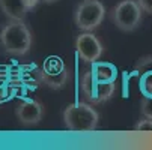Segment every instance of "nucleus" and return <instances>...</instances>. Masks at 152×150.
I'll use <instances>...</instances> for the list:
<instances>
[{"mask_svg":"<svg viewBox=\"0 0 152 150\" xmlns=\"http://www.w3.org/2000/svg\"><path fill=\"white\" fill-rule=\"evenodd\" d=\"M0 44L8 54L21 57L30 51L33 36L23 20H9L0 32Z\"/></svg>","mask_w":152,"mask_h":150,"instance_id":"nucleus-1","label":"nucleus"},{"mask_svg":"<svg viewBox=\"0 0 152 150\" xmlns=\"http://www.w3.org/2000/svg\"><path fill=\"white\" fill-rule=\"evenodd\" d=\"M63 122L72 132H91L98 126L99 114L91 104L74 102L65 108Z\"/></svg>","mask_w":152,"mask_h":150,"instance_id":"nucleus-2","label":"nucleus"},{"mask_svg":"<svg viewBox=\"0 0 152 150\" xmlns=\"http://www.w3.org/2000/svg\"><path fill=\"white\" fill-rule=\"evenodd\" d=\"M113 24L122 32L136 30L143 20V9L137 0H122L110 11Z\"/></svg>","mask_w":152,"mask_h":150,"instance_id":"nucleus-3","label":"nucleus"},{"mask_svg":"<svg viewBox=\"0 0 152 150\" xmlns=\"http://www.w3.org/2000/svg\"><path fill=\"white\" fill-rule=\"evenodd\" d=\"M68 68L60 57L57 56H50L45 59L42 68L38 71V80L42 86L50 87L53 90H60L63 89L68 83Z\"/></svg>","mask_w":152,"mask_h":150,"instance_id":"nucleus-4","label":"nucleus"},{"mask_svg":"<svg viewBox=\"0 0 152 150\" xmlns=\"http://www.w3.org/2000/svg\"><path fill=\"white\" fill-rule=\"evenodd\" d=\"M105 17V8L99 0H84L74 12V23L83 32H92L99 27Z\"/></svg>","mask_w":152,"mask_h":150,"instance_id":"nucleus-5","label":"nucleus"},{"mask_svg":"<svg viewBox=\"0 0 152 150\" xmlns=\"http://www.w3.org/2000/svg\"><path fill=\"white\" fill-rule=\"evenodd\" d=\"M81 92L91 104H102L115 95L116 81L102 83L95 78L92 71H86L81 77Z\"/></svg>","mask_w":152,"mask_h":150,"instance_id":"nucleus-6","label":"nucleus"},{"mask_svg":"<svg viewBox=\"0 0 152 150\" xmlns=\"http://www.w3.org/2000/svg\"><path fill=\"white\" fill-rule=\"evenodd\" d=\"M75 53L86 63H95L104 53L102 42L92 33L83 32L75 39Z\"/></svg>","mask_w":152,"mask_h":150,"instance_id":"nucleus-7","label":"nucleus"},{"mask_svg":"<svg viewBox=\"0 0 152 150\" xmlns=\"http://www.w3.org/2000/svg\"><path fill=\"white\" fill-rule=\"evenodd\" d=\"M15 116L23 126H35L44 117V105L35 99H26L17 105Z\"/></svg>","mask_w":152,"mask_h":150,"instance_id":"nucleus-8","label":"nucleus"},{"mask_svg":"<svg viewBox=\"0 0 152 150\" xmlns=\"http://www.w3.org/2000/svg\"><path fill=\"white\" fill-rule=\"evenodd\" d=\"M38 5V0H0V11L9 20H24L27 12Z\"/></svg>","mask_w":152,"mask_h":150,"instance_id":"nucleus-9","label":"nucleus"},{"mask_svg":"<svg viewBox=\"0 0 152 150\" xmlns=\"http://www.w3.org/2000/svg\"><path fill=\"white\" fill-rule=\"evenodd\" d=\"M92 74L95 75L96 80L102 81V83H112L116 81L118 77V71L112 63H104V62H95L94 68L91 69Z\"/></svg>","mask_w":152,"mask_h":150,"instance_id":"nucleus-10","label":"nucleus"},{"mask_svg":"<svg viewBox=\"0 0 152 150\" xmlns=\"http://www.w3.org/2000/svg\"><path fill=\"white\" fill-rule=\"evenodd\" d=\"M139 89L143 96H152V71L139 77Z\"/></svg>","mask_w":152,"mask_h":150,"instance_id":"nucleus-11","label":"nucleus"},{"mask_svg":"<svg viewBox=\"0 0 152 150\" xmlns=\"http://www.w3.org/2000/svg\"><path fill=\"white\" fill-rule=\"evenodd\" d=\"M149 71H152V54L140 57L136 63V66H134V74L137 77H140L142 74L149 72Z\"/></svg>","mask_w":152,"mask_h":150,"instance_id":"nucleus-12","label":"nucleus"},{"mask_svg":"<svg viewBox=\"0 0 152 150\" xmlns=\"http://www.w3.org/2000/svg\"><path fill=\"white\" fill-rule=\"evenodd\" d=\"M140 111L145 117L152 119V96H143L140 101Z\"/></svg>","mask_w":152,"mask_h":150,"instance_id":"nucleus-13","label":"nucleus"},{"mask_svg":"<svg viewBox=\"0 0 152 150\" xmlns=\"http://www.w3.org/2000/svg\"><path fill=\"white\" fill-rule=\"evenodd\" d=\"M134 131H137V132H152V119H149V117L140 119L134 126Z\"/></svg>","mask_w":152,"mask_h":150,"instance_id":"nucleus-14","label":"nucleus"},{"mask_svg":"<svg viewBox=\"0 0 152 150\" xmlns=\"http://www.w3.org/2000/svg\"><path fill=\"white\" fill-rule=\"evenodd\" d=\"M137 2H139V5L142 6L143 12L152 15V0H137Z\"/></svg>","mask_w":152,"mask_h":150,"instance_id":"nucleus-15","label":"nucleus"},{"mask_svg":"<svg viewBox=\"0 0 152 150\" xmlns=\"http://www.w3.org/2000/svg\"><path fill=\"white\" fill-rule=\"evenodd\" d=\"M57 0H38V3H45V5H51V3H56Z\"/></svg>","mask_w":152,"mask_h":150,"instance_id":"nucleus-16","label":"nucleus"}]
</instances>
